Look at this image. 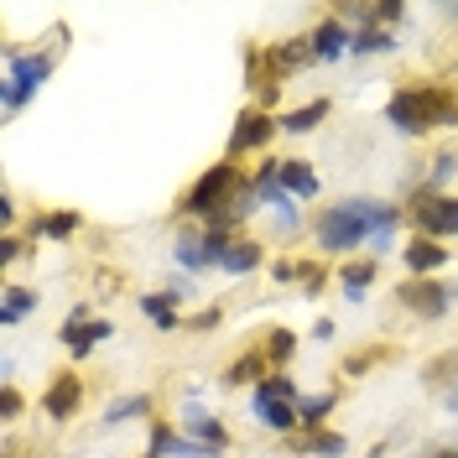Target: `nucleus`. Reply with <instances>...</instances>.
Segmentation results:
<instances>
[{"mask_svg": "<svg viewBox=\"0 0 458 458\" xmlns=\"http://www.w3.org/2000/svg\"><path fill=\"white\" fill-rule=\"evenodd\" d=\"M396 225H401V208H396V203L344 199V203H328V208L318 214L313 234H318V250H323V256H349V250L370 245V234H380V229H396Z\"/></svg>", "mask_w": 458, "mask_h": 458, "instance_id": "obj_1", "label": "nucleus"}, {"mask_svg": "<svg viewBox=\"0 0 458 458\" xmlns=\"http://www.w3.org/2000/svg\"><path fill=\"white\" fill-rule=\"evenodd\" d=\"M386 120H391V131L401 136H411V141H422L432 131H454L458 125V94L443 84H406L391 94V105H386Z\"/></svg>", "mask_w": 458, "mask_h": 458, "instance_id": "obj_2", "label": "nucleus"}, {"mask_svg": "<svg viewBox=\"0 0 458 458\" xmlns=\"http://www.w3.org/2000/svg\"><path fill=\"white\" fill-rule=\"evenodd\" d=\"M297 406H302V391H297V380H292L286 370H271V375L256 386V391H250V417H256L266 432H276V437L302 432Z\"/></svg>", "mask_w": 458, "mask_h": 458, "instance_id": "obj_3", "label": "nucleus"}, {"mask_svg": "<svg viewBox=\"0 0 458 458\" xmlns=\"http://www.w3.org/2000/svg\"><path fill=\"white\" fill-rule=\"evenodd\" d=\"M245 182H250V177H245V172H240V162H214V167L203 172L199 182H193V188H188V193H182V203H177V214H193V219H214V214H219V208H225L229 199H234V193H240V188H245Z\"/></svg>", "mask_w": 458, "mask_h": 458, "instance_id": "obj_4", "label": "nucleus"}, {"mask_svg": "<svg viewBox=\"0 0 458 458\" xmlns=\"http://www.w3.org/2000/svg\"><path fill=\"white\" fill-rule=\"evenodd\" d=\"M47 73H53V53H21V47H11L5 53V79H0V105H5V114L21 110L31 94L47 84Z\"/></svg>", "mask_w": 458, "mask_h": 458, "instance_id": "obj_5", "label": "nucleus"}, {"mask_svg": "<svg viewBox=\"0 0 458 458\" xmlns=\"http://www.w3.org/2000/svg\"><path fill=\"white\" fill-rule=\"evenodd\" d=\"M234 245V234H208V229H188L172 240V260L188 271V276H203V271H219Z\"/></svg>", "mask_w": 458, "mask_h": 458, "instance_id": "obj_6", "label": "nucleus"}, {"mask_svg": "<svg viewBox=\"0 0 458 458\" xmlns=\"http://www.w3.org/2000/svg\"><path fill=\"white\" fill-rule=\"evenodd\" d=\"M406 219L428 240H454L458 234V193H417L411 208H406Z\"/></svg>", "mask_w": 458, "mask_h": 458, "instance_id": "obj_7", "label": "nucleus"}, {"mask_svg": "<svg viewBox=\"0 0 458 458\" xmlns=\"http://www.w3.org/2000/svg\"><path fill=\"white\" fill-rule=\"evenodd\" d=\"M396 302L406 308V313L437 323V318L454 308V286L437 282V276H406V286H396Z\"/></svg>", "mask_w": 458, "mask_h": 458, "instance_id": "obj_8", "label": "nucleus"}, {"mask_svg": "<svg viewBox=\"0 0 458 458\" xmlns=\"http://www.w3.org/2000/svg\"><path fill=\"white\" fill-rule=\"evenodd\" d=\"M282 125H276V114H266V110H240V120H234V131H229V146H225V157L229 162H240L245 151H260V146H271V136H276Z\"/></svg>", "mask_w": 458, "mask_h": 458, "instance_id": "obj_9", "label": "nucleus"}, {"mask_svg": "<svg viewBox=\"0 0 458 458\" xmlns=\"http://www.w3.org/2000/svg\"><path fill=\"white\" fill-rule=\"evenodd\" d=\"M79 406H84V375L79 370H57L47 380V391H42V411H47V422H68V417H79Z\"/></svg>", "mask_w": 458, "mask_h": 458, "instance_id": "obj_10", "label": "nucleus"}, {"mask_svg": "<svg viewBox=\"0 0 458 458\" xmlns=\"http://www.w3.org/2000/svg\"><path fill=\"white\" fill-rule=\"evenodd\" d=\"M401 260H406V271L411 276H437L448 260H454V250L443 245V240H428V234H411L406 245H401Z\"/></svg>", "mask_w": 458, "mask_h": 458, "instance_id": "obj_11", "label": "nucleus"}, {"mask_svg": "<svg viewBox=\"0 0 458 458\" xmlns=\"http://www.w3.org/2000/svg\"><path fill=\"white\" fill-rule=\"evenodd\" d=\"M308 47H313L318 63H339V57L354 47V31L344 27V16H323V21L308 31Z\"/></svg>", "mask_w": 458, "mask_h": 458, "instance_id": "obj_12", "label": "nucleus"}, {"mask_svg": "<svg viewBox=\"0 0 458 458\" xmlns=\"http://www.w3.org/2000/svg\"><path fill=\"white\" fill-rule=\"evenodd\" d=\"M182 432H188L193 443H203V448H214V454L229 448V428L214 411H203V406H188V411H182Z\"/></svg>", "mask_w": 458, "mask_h": 458, "instance_id": "obj_13", "label": "nucleus"}, {"mask_svg": "<svg viewBox=\"0 0 458 458\" xmlns=\"http://www.w3.org/2000/svg\"><path fill=\"white\" fill-rule=\"evenodd\" d=\"M286 448H292V454H302V458H344L349 454V437H344V432H292V437H286Z\"/></svg>", "mask_w": 458, "mask_h": 458, "instance_id": "obj_14", "label": "nucleus"}, {"mask_svg": "<svg viewBox=\"0 0 458 458\" xmlns=\"http://www.w3.org/2000/svg\"><path fill=\"white\" fill-rule=\"evenodd\" d=\"M266 375H271V360H266V349H245V354H234V360H229L225 386H229V391H240V386H250V391H256Z\"/></svg>", "mask_w": 458, "mask_h": 458, "instance_id": "obj_15", "label": "nucleus"}, {"mask_svg": "<svg viewBox=\"0 0 458 458\" xmlns=\"http://www.w3.org/2000/svg\"><path fill=\"white\" fill-rule=\"evenodd\" d=\"M282 193L286 199H318V172L302 157H282Z\"/></svg>", "mask_w": 458, "mask_h": 458, "instance_id": "obj_16", "label": "nucleus"}, {"mask_svg": "<svg viewBox=\"0 0 458 458\" xmlns=\"http://www.w3.org/2000/svg\"><path fill=\"white\" fill-rule=\"evenodd\" d=\"M375 276H380V260H344L339 266V282H344V297L349 302H365V286H375Z\"/></svg>", "mask_w": 458, "mask_h": 458, "instance_id": "obj_17", "label": "nucleus"}, {"mask_svg": "<svg viewBox=\"0 0 458 458\" xmlns=\"http://www.w3.org/2000/svg\"><path fill=\"white\" fill-rule=\"evenodd\" d=\"M266 266V245H256V240H240L234 234V245H229V256L219 271H229V276H250V271H260Z\"/></svg>", "mask_w": 458, "mask_h": 458, "instance_id": "obj_18", "label": "nucleus"}, {"mask_svg": "<svg viewBox=\"0 0 458 458\" xmlns=\"http://www.w3.org/2000/svg\"><path fill=\"white\" fill-rule=\"evenodd\" d=\"M37 286H5V297H0V328H16L27 313H37Z\"/></svg>", "mask_w": 458, "mask_h": 458, "instance_id": "obj_19", "label": "nucleus"}, {"mask_svg": "<svg viewBox=\"0 0 458 458\" xmlns=\"http://www.w3.org/2000/svg\"><path fill=\"white\" fill-rule=\"evenodd\" d=\"M328 120V99H313V105H297V110L276 114V125H282L286 136H308V131H318Z\"/></svg>", "mask_w": 458, "mask_h": 458, "instance_id": "obj_20", "label": "nucleus"}, {"mask_svg": "<svg viewBox=\"0 0 458 458\" xmlns=\"http://www.w3.org/2000/svg\"><path fill=\"white\" fill-rule=\"evenodd\" d=\"M339 406V391L328 386V391H313V396H302V406H297V417H302V432H323L328 428V411Z\"/></svg>", "mask_w": 458, "mask_h": 458, "instance_id": "obj_21", "label": "nucleus"}, {"mask_svg": "<svg viewBox=\"0 0 458 458\" xmlns=\"http://www.w3.org/2000/svg\"><path fill=\"white\" fill-rule=\"evenodd\" d=\"M79 229H84V219L73 208H57V214H37L31 219V234H42V240H73Z\"/></svg>", "mask_w": 458, "mask_h": 458, "instance_id": "obj_22", "label": "nucleus"}, {"mask_svg": "<svg viewBox=\"0 0 458 458\" xmlns=\"http://www.w3.org/2000/svg\"><path fill=\"white\" fill-rule=\"evenodd\" d=\"M105 339H114V323H110V318H94L89 328H79V334H73L68 354H73V360H89V354H94V349H99Z\"/></svg>", "mask_w": 458, "mask_h": 458, "instance_id": "obj_23", "label": "nucleus"}, {"mask_svg": "<svg viewBox=\"0 0 458 458\" xmlns=\"http://www.w3.org/2000/svg\"><path fill=\"white\" fill-rule=\"evenodd\" d=\"M349 53H360V57H370V53H396V37H391V31L386 27H360L354 31V47H349Z\"/></svg>", "mask_w": 458, "mask_h": 458, "instance_id": "obj_24", "label": "nucleus"}, {"mask_svg": "<svg viewBox=\"0 0 458 458\" xmlns=\"http://www.w3.org/2000/svg\"><path fill=\"white\" fill-rule=\"evenodd\" d=\"M146 411H151V396H146V391L141 396H114L110 411H105V422H110V428L114 422H141Z\"/></svg>", "mask_w": 458, "mask_h": 458, "instance_id": "obj_25", "label": "nucleus"}, {"mask_svg": "<svg viewBox=\"0 0 458 458\" xmlns=\"http://www.w3.org/2000/svg\"><path fill=\"white\" fill-rule=\"evenodd\" d=\"M141 313L162 328V334H172V328H182V318H177V308L172 302H162V292H146L141 297Z\"/></svg>", "mask_w": 458, "mask_h": 458, "instance_id": "obj_26", "label": "nucleus"}, {"mask_svg": "<svg viewBox=\"0 0 458 458\" xmlns=\"http://www.w3.org/2000/svg\"><path fill=\"white\" fill-rule=\"evenodd\" d=\"M292 354H297V334H292V328H271V339H266V360H271V370L292 365Z\"/></svg>", "mask_w": 458, "mask_h": 458, "instance_id": "obj_27", "label": "nucleus"}, {"mask_svg": "<svg viewBox=\"0 0 458 458\" xmlns=\"http://www.w3.org/2000/svg\"><path fill=\"white\" fill-rule=\"evenodd\" d=\"M458 177V157L454 151H443V157H432V172H428V193H448V182Z\"/></svg>", "mask_w": 458, "mask_h": 458, "instance_id": "obj_28", "label": "nucleus"}, {"mask_svg": "<svg viewBox=\"0 0 458 458\" xmlns=\"http://www.w3.org/2000/svg\"><path fill=\"white\" fill-rule=\"evenodd\" d=\"M89 323H94V318H89V308H84V302H79V308H68V318H63V328H57V339H63V344H73V334H79V328H89Z\"/></svg>", "mask_w": 458, "mask_h": 458, "instance_id": "obj_29", "label": "nucleus"}, {"mask_svg": "<svg viewBox=\"0 0 458 458\" xmlns=\"http://www.w3.org/2000/svg\"><path fill=\"white\" fill-rule=\"evenodd\" d=\"M21 406H27V401H21V391L5 380V386H0V417H5V422H16V417H21Z\"/></svg>", "mask_w": 458, "mask_h": 458, "instance_id": "obj_30", "label": "nucleus"}, {"mask_svg": "<svg viewBox=\"0 0 458 458\" xmlns=\"http://www.w3.org/2000/svg\"><path fill=\"white\" fill-rule=\"evenodd\" d=\"M297 282H302V292H323V282H328V271H323L318 260H302V271H297Z\"/></svg>", "mask_w": 458, "mask_h": 458, "instance_id": "obj_31", "label": "nucleus"}, {"mask_svg": "<svg viewBox=\"0 0 458 458\" xmlns=\"http://www.w3.org/2000/svg\"><path fill=\"white\" fill-rule=\"evenodd\" d=\"M219 318H225V308H203V313L188 318V328H193V334H214V328H219Z\"/></svg>", "mask_w": 458, "mask_h": 458, "instance_id": "obj_32", "label": "nucleus"}, {"mask_svg": "<svg viewBox=\"0 0 458 458\" xmlns=\"http://www.w3.org/2000/svg\"><path fill=\"white\" fill-rule=\"evenodd\" d=\"M365 250H370V260L391 256V250H396V229H380V234H370V245H365Z\"/></svg>", "mask_w": 458, "mask_h": 458, "instance_id": "obj_33", "label": "nucleus"}, {"mask_svg": "<svg viewBox=\"0 0 458 458\" xmlns=\"http://www.w3.org/2000/svg\"><path fill=\"white\" fill-rule=\"evenodd\" d=\"M401 16H406V5H396V0H386V5H375V16H370V21H375V27H396Z\"/></svg>", "mask_w": 458, "mask_h": 458, "instance_id": "obj_34", "label": "nucleus"}, {"mask_svg": "<svg viewBox=\"0 0 458 458\" xmlns=\"http://www.w3.org/2000/svg\"><path fill=\"white\" fill-rule=\"evenodd\" d=\"M21 250H27V245H21L16 234H0V266H5V271H11V266L21 260Z\"/></svg>", "mask_w": 458, "mask_h": 458, "instance_id": "obj_35", "label": "nucleus"}, {"mask_svg": "<svg viewBox=\"0 0 458 458\" xmlns=\"http://www.w3.org/2000/svg\"><path fill=\"white\" fill-rule=\"evenodd\" d=\"M182 297H188V276H167V282H162V302H172V308H177Z\"/></svg>", "mask_w": 458, "mask_h": 458, "instance_id": "obj_36", "label": "nucleus"}, {"mask_svg": "<svg viewBox=\"0 0 458 458\" xmlns=\"http://www.w3.org/2000/svg\"><path fill=\"white\" fill-rule=\"evenodd\" d=\"M297 271H302V266H297V260H271V276H276V282H297Z\"/></svg>", "mask_w": 458, "mask_h": 458, "instance_id": "obj_37", "label": "nucleus"}, {"mask_svg": "<svg viewBox=\"0 0 458 458\" xmlns=\"http://www.w3.org/2000/svg\"><path fill=\"white\" fill-rule=\"evenodd\" d=\"M0 225H5V234L16 225V199H11V193H0Z\"/></svg>", "mask_w": 458, "mask_h": 458, "instance_id": "obj_38", "label": "nucleus"}, {"mask_svg": "<svg viewBox=\"0 0 458 458\" xmlns=\"http://www.w3.org/2000/svg\"><path fill=\"white\" fill-rule=\"evenodd\" d=\"M334 334H339V323H334V318H318V323H313V339L318 344H328Z\"/></svg>", "mask_w": 458, "mask_h": 458, "instance_id": "obj_39", "label": "nucleus"}, {"mask_svg": "<svg viewBox=\"0 0 458 458\" xmlns=\"http://www.w3.org/2000/svg\"><path fill=\"white\" fill-rule=\"evenodd\" d=\"M443 406H448V411H458V380L448 386V396H443Z\"/></svg>", "mask_w": 458, "mask_h": 458, "instance_id": "obj_40", "label": "nucleus"}, {"mask_svg": "<svg viewBox=\"0 0 458 458\" xmlns=\"http://www.w3.org/2000/svg\"><path fill=\"white\" fill-rule=\"evenodd\" d=\"M432 458H458V448H437V454H432Z\"/></svg>", "mask_w": 458, "mask_h": 458, "instance_id": "obj_41", "label": "nucleus"}, {"mask_svg": "<svg viewBox=\"0 0 458 458\" xmlns=\"http://www.w3.org/2000/svg\"><path fill=\"white\" fill-rule=\"evenodd\" d=\"M454 302H458V286H454Z\"/></svg>", "mask_w": 458, "mask_h": 458, "instance_id": "obj_42", "label": "nucleus"}]
</instances>
